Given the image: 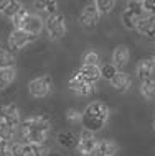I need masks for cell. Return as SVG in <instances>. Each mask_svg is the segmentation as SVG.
<instances>
[{
	"label": "cell",
	"instance_id": "7a4b0ae2",
	"mask_svg": "<svg viewBox=\"0 0 155 156\" xmlns=\"http://www.w3.org/2000/svg\"><path fill=\"white\" fill-rule=\"evenodd\" d=\"M98 146H99V140L94 136V133L83 128L78 138V145H76L79 156H99Z\"/></svg>",
	"mask_w": 155,
	"mask_h": 156
},
{
	"label": "cell",
	"instance_id": "ffe728a7",
	"mask_svg": "<svg viewBox=\"0 0 155 156\" xmlns=\"http://www.w3.org/2000/svg\"><path fill=\"white\" fill-rule=\"evenodd\" d=\"M35 8L40 12H48L50 15H53L58 10V2L56 0H35Z\"/></svg>",
	"mask_w": 155,
	"mask_h": 156
},
{
	"label": "cell",
	"instance_id": "cb8c5ba5",
	"mask_svg": "<svg viewBox=\"0 0 155 156\" xmlns=\"http://www.w3.org/2000/svg\"><path fill=\"white\" fill-rule=\"evenodd\" d=\"M22 8H23V5H22V2H20V0H12V2L7 5L5 10L2 12V13H3V16H5V18L12 20L20 10H22Z\"/></svg>",
	"mask_w": 155,
	"mask_h": 156
},
{
	"label": "cell",
	"instance_id": "2e32d148",
	"mask_svg": "<svg viewBox=\"0 0 155 156\" xmlns=\"http://www.w3.org/2000/svg\"><path fill=\"white\" fill-rule=\"evenodd\" d=\"M140 18H144V16L134 13V12H129V10H124L122 15H120V20H122L124 27L127 28V30H135L137 23L140 22Z\"/></svg>",
	"mask_w": 155,
	"mask_h": 156
},
{
	"label": "cell",
	"instance_id": "d4e9b609",
	"mask_svg": "<svg viewBox=\"0 0 155 156\" xmlns=\"http://www.w3.org/2000/svg\"><path fill=\"white\" fill-rule=\"evenodd\" d=\"M94 90H96V84H91V82L83 81L73 92H74V94H78V95H81V97H87V95L94 94Z\"/></svg>",
	"mask_w": 155,
	"mask_h": 156
},
{
	"label": "cell",
	"instance_id": "7402d4cb",
	"mask_svg": "<svg viewBox=\"0 0 155 156\" xmlns=\"http://www.w3.org/2000/svg\"><path fill=\"white\" fill-rule=\"evenodd\" d=\"M93 3L98 8V12L101 15H107L112 12V8L116 5V0H93Z\"/></svg>",
	"mask_w": 155,
	"mask_h": 156
},
{
	"label": "cell",
	"instance_id": "7c38bea8",
	"mask_svg": "<svg viewBox=\"0 0 155 156\" xmlns=\"http://www.w3.org/2000/svg\"><path fill=\"white\" fill-rule=\"evenodd\" d=\"M79 73H81L83 79L86 82H91V84H96L101 79V67L99 66H89V64H81L79 67Z\"/></svg>",
	"mask_w": 155,
	"mask_h": 156
},
{
	"label": "cell",
	"instance_id": "e0dca14e",
	"mask_svg": "<svg viewBox=\"0 0 155 156\" xmlns=\"http://www.w3.org/2000/svg\"><path fill=\"white\" fill-rule=\"evenodd\" d=\"M15 77H17L15 67H3V69H0V90L10 86L15 81Z\"/></svg>",
	"mask_w": 155,
	"mask_h": 156
},
{
	"label": "cell",
	"instance_id": "9a60e30c",
	"mask_svg": "<svg viewBox=\"0 0 155 156\" xmlns=\"http://www.w3.org/2000/svg\"><path fill=\"white\" fill-rule=\"evenodd\" d=\"M119 151L116 141L112 140H99V146H98V153L99 156H114Z\"/></svg>",
	"mask_w": 155,
	"mask_h": 156
},
{
	"label": "cell",
	"instance_id": "f546056e",
	"mask_svg": "<svg viewBox=\"0 0 155 156\" xmlns=\"http://www.w3.org/2000/svg\"><path fill=\"white\" fill-rule=\"evenodd\" d=\"M83 119V112H79L78 108H68V112H66V120L69 122V123H78V122H81Z\"/></svg>",
	"mask_w": 155,
	"mask_h": 156
},
{
	"label": "cell",
	"instance_id": "277c9868",
	"mask_svg": "<svg viewBox=\"0 0 155 156\" xmlns=\"http://www.w3.org/2000/svg\"><path fill=\"white\" fill-rule=\"evenodd\" d=\"M53 89V79L51 76H40V77L33 79L28 84V92L35 99H43L46 97Z\"/></svg>",
	"mask_w": 155,
	"mask_h": 156
},
{
	"label": "cell",
	"instance_id": "3957f363",
	"mask_svg": "<svg viewBox=\"0 0 155 156\" xmlns=\"http://www.w3.org/2000/svg\"><path fill=\"white\" fill-rule=\"evenodd\" d=\"M45 28H46V33L50 36V40L58 41L61 40L63 36L66 35V20L61 13H53L50 15L46 20H45Z\"/></svg>",
	"mask_w": 155,
	"mask_h": 156
},
{
	"label": "cell",
	"instance_id": "4fadbf2b",
	"mask_svg": "<svg viewBox=\"0 0 155 156\" xmlns=\"http://www.w3.org/2000/svg\"><path fill=\"white\" fill-rule=\"evenodd\" d=\"M153 71H155V64H153L152 59H142L135 67V74H137V77H139L140 81H147V79H150V76L153 74Z\"/></svg>",
	"mask_w": 155,
	"mask_h": 156
},
{
	"label": "cell",
	"instance_id": "ac0fdd59",
	"mask_svg": "<svg viewBox=\"0 0 155 156\" xmlns=\"http://www.w3.org/2000/svg\"><path fill=\"white\" fill-rule=\"evenodd\" d=\"M10 156H31V148L25 141H13L10 145Z\"/></svg>",
	"mask_w": 155,
	"mask_h": 156
},
{
	"label": "cell",
	"instance_id": "1f68e13d",
	"mask_svg": "<svg viewBox=\"0 0 155 156\" xmlns=\"http://www.w3.org/2000/svg\"><path fill=\"white\" fill-rule=\"evenodd\" d=\"M84 79H83V76H81V73L79 71H74L73 74H71V77H69V81H68V86H69V89L71 90H74L76 87L81 84Z\"/></svg>",
	"mask_w": 155,
	"mask_h": 156
},
{
	"label": "cell",
	"instance_id": "8d00e7d4",
	"mask_svg": "<svg viewBox=\"0 0 155 156\" xmlns=\"http://www.w3.org/2000/svg\"><path fill=\"white\" fill-rule=\"evenodd\" d=\"M152 128H153V132H155V113H153V119H152Z\"/></svg>",
	"mask_w": 155,
	"mask_h": 156
},
{
	"label": "cell",
	"instance_id": "4dcf8cb0",
	"mask_svg": "<svg viewBox=\"0 0 155 156\" xmlns=\"http://www.w3.org/2000/svg\"><path fill=\"white\" fill-rule=\"evenodd\" d=\"M116 74H117V69L112 66V62L111 64H104V67H101V77L107 79V81H111Z\"/></svg>",
	"mask_w": 155,
	"mask_h": 156
},
{
	"label": "cell",
	"instance_id": "30bf717a",
	"mask_svg": "<svg viewBox=\"0 0 155 156\" xmlns=\"http://www.w3.org/2000/svg\"><path fill=\"white\" fill-rule=\"evenodd\" d=\"M129 58H131V51L125 44H119L114 48L112 51V66L116 67L117 71L122 69V67L129 62Z\"/></svg>",
	"mask_w": 155,
	"mask_h": 156
},
{
	"label": "cell",
	"instance_id": "f35d334b",
	"mask_svg": "<svg viewBox=\"0 0 155 156\" xmlns=\"http://www.w3.org/2000/svg\"><path fill=\"white\" fill-rule=\"evenodd\" d=\"M56 2H58V0H56Z\"/></svg>",
	"mask_w": 155,
	"mask_h": 156
},
{
	"label": "cell",
	"instance_id": "44dd1931",
	"mask_svg": "<svg viewBox=\"0 0 155 156\" xmlns=\"http://www.w3.org/2000/svg\"><path fill=\"white\" fill-rule=\"evenodd\" d=\"M3 67H15V56L8 49L0 46V69Z\"/></svg>",
	"mask_w": 155,
	"mask_h": 156
},
{
	"label": "cell",
	"instance_id": "d6a6232c",
	"mask_svg": "<svg viewBox=\"0 0 155 156\" xmlns=\"http://www.w3.org/2000/svg\"><path fill=\"white\" fill-rule=\"evenodd\" d=\"M31 148V156H46L48 148L45 145H30Z\"/></svg>",
	"mask_w": 155,
	"mask_h": 156
},
{
	"label": "cell",
	"instance_id": "5b68a950",
	"mask_svg": "<svg viewBox=\"0 0 155 156\" xmlns=\"http://www.w3.org/2000/svg\"><path fill=\"white\" fill-rule=\"evenodd\" d=\"M20 128H22V136H27L28 133L31 132H43V133H50L51 130V123H50L48 119L45 117H30L25 122L20 123Z\"/></svg>",
	"mask_w": 155,
	"mask_h": 156
},
{
	"label": "cell",
	"instance_id": "d590c367",
	"mask_svg": "<svg viewBox=\"0 0 155 156\" xmlns=\"http://www.w3.org/2000/svg\"><path fill=\"white\" fill-rule=\"evenodd\" d=\"M10 2H12V0H0V12H3V10H5L7 5H8Z\"/></svg>",
	"mask_w": 155,
	"mask_h": 156
},
{
	"label": "cell",
	"instance_id": "4316f807",
	"mask_svg": "<svg viewBox=\"0 0 155 156\" xmlns=\"http://www.w3.org/2000/svg\"><path fill=\"white\" fill-rule=\"evenodd\" d=\"M13 136H15V128L13 126L0 122V138H2V140H7V141H12Z\"/></svg>",
	"mask_w": 155,
	"mask_h": 156
},
{
	"label": "cell",
	"instance_id": "d6986e66",
	"mask_svg": "<svg viewBox=\"0 0 155 156\" xmlns=\"http://www.w3.org/2000/svg\"><path fill=\"white\" fill-rule=\"evenodd\" d=\"M56 141L60 143V146H65V148H73V146L78 145V138L74 133L71 132H61L58 135Z\"/></svg>",
	"mask_w": 155,
	"mask_h": 156
},
{
	"label": "cell",
	"instance_id": "5bb4252c",
	"mask_svg": "<svg viewBox=\"0 0 155 156\" xmlns=\"http://www.w3.org/2000/svg\"><path fill=\"white\" fill-rule=\"evenodd\" d=\"M135 30L144 36H153V33H155V16L145 15L144 18H140V22L137 23Z\"/></svg>",
	"mask_w": 155,
	"mask_h": 156
},
{
	"label": "cell",
	"instance_id": "e575fe53",
	"mask_svg": "<svg viewBox=\"0 0 155 156\" xmlns=\"http://www.w3.org/2000/svg\"><path fill=\"white\" fill-rule=\"evenodd\" d=\"M10 145H12V141L0 138V156H10Z\"/></svg>",
	"mask_w": 155,
	"mask_h": 156
},
{
	"label": "cell",
	"instance_id": "836d02e7",
	"mask_svg": "<svg viewBox=\"0 0 155 156\" xmlns=\"http://www.w3.org/2000/svg\"><path fill=\"white\" fill-rule=\"evenodd\" d=\"M142 7H144L145 15L155 16V0H142Z\"/></svg>",
	"mask_w": 155,
	"mask_h": 156
},
{
	"label": "cell",
	"instance_id": "603a6c76",
	"mask_svg": "<svg viewBox=\"0 0 155 156\" xmlns=\"http://www.w3.org/2000/svg\"><path fill=\"white\" fill-rule=\"evenodd\" d=\"M140 94L145 99H155V81L147 79V81H142L140 84Z\"/></svg>",
	"mask_w": 155,
	"mask_h": 156
},
{
	"label": "cell",
	"instance_id": "ba28073f",
	"mask_svg": "<svg viewBox=\"0 0 155 156\" xmlns=\"http://www.w3.org/2000/svg\"><path fill=\"white\" fill-rule=\"evenodd\" d=\"M99 18H101V13L98 12L96 5L94 3H87V5L83 8L81 15H79V23L89 30V28H94L96 25H98Z\"/></svg>",
	"mask_w": 155,
	"mask_h": 156
},
{
	"label": "cell",
	"instance_id": "52a82bcc",
	"mask_svg": "<svg viewBox=\"0 0 155 156\" xmlns=\"http://www.w3.org/2000/svg\"><path fill=\"white\" fill-rule=\"evenodd\" d=\"M0 122L7 123L10 126L17 128L22 122H20V110L15 104H7L0 107Z\"/></svg>",
	"mask_w": 155,
	"mask_h": 156
},
{
	"label": "cell",
	"instance_id": "6da1fadb",
	"mask_svg": "<svg viewBox=\"0 0 155 156\" xmlns=\"http://www.w3.org/2000/svg\"><path fill=\"white\" fill-rule=\"evenodd\" d=\"M109 115H111V110L104 102H93L86 107V110L83 112V128L89 130V132H98L101 130L104 125L107 123Z\"/></svg>",
	"mask_w": 155,
	"mask_h": 156
},
{
	"label": "cell",
	"instance_id": "83f0119b",
	"mask_svg": "<svg viewBox=\"0 0 155 156\" xmlns=\"http://www.w3.org/2000/svg\"><path fill=\"white\" fill-rule=\"evenodd\" d=\"M125 10L134 12V13H137V15H140V16H145L144 7H142V0H129L127 8H125Z\"/></svg>",
	"mask_w": 155,
	"mask_h": 156
},
{
	"label": "cell",
	"instance_id": "8fae6325",
	"mask_svg": "<svg viewBox=\"0 0 155 156\" xmlns=\"http://www.w3.org/2000/svg\"><path fill=\"white\" fill-rule=\"evenodd\" d=\"M109 84H111V87L116 89L117 92H125L129 87H131L132 81H131V76L129 74L122 73V71H117V74L109 81Z\"/></svg>",
	"mask_w": 155,
	"mask_h": 156
},
{
	"label": "cell",
	"instance_id": "9c48e42d",
	"mask_svg": "<svg viewBox=\"0 0 155 156\" xmlns=\"http://www.w3.org/2000/svg\"><path fill=\"white\" fill-rule=\"evenodd\" d=\"M43 28H45V22L38 13H28V16L25 18V23H23L22 30L27 31L28 35L36 38L41 31H43Z\"/></svg>",
	"mask_w": 155,
	"mask_h": 156
},
{
	"label": "cell",
	"instance_id": "8992f818",
	"mask_svg": "<svg viewBox=\"0 0 155 156\" xmlns=\"http://www.w3.org/2000/svg\"><path fill=\"white\" fill-rule=\"evenodd\" d=\"M33 40H35V36L28 35L27 31L13 30L10 35H8V48H10L12 51H20V49H23L25 46L30 44Z\"/></svg>",
	"mask_w": 155,
	"mask_h": 156
},
{
	"label": "cell",
	"instance_id": "f1b7e54d",
	"mask_svg": "<svg viewBox=\"0 0 155 156\" xmlns=\"http://www.w3.org/2000/svg\"><path fill=\"white\" fill-rule=\"evenodd\" d=\"M83 64H89V66H98L99 64V54L96 51H87L83 56Z\"/></svg>",
	"mask_w": 155,
	"mask_h": 156
},
{
	"label": "cell",
	"instance_id": "74e56055",
	"mask_svg": "<svg viewBox=\"0 0 155 156\" xmlns=\"http://www.w3.org/2000/svg\"><path fill=\"white\" fill-rule=\"evenodd\" d=\"M152 61H153V64H155V56H153V58H152Z\"/></svg>",
	"mask_w": 155,
	"mask_h": 156
},
{
	"label": "cell",
	"instance_id": "484cf974",
	"mask_svg": "<svg viewBox=\"0 0 155 156\" xmlns=\"http://www.w3.org/2000/svg\"><path fill=\"white\" fill-rule=\"evenodd\" d=\"M28 13L30 12H27V8H22V10L17 13L13 18H12V23H13V30H22V27H23V23H25V18L28 16Z\"/></svg>",
	"mask_w": 155,
	"mask_h": 156
}]
</instances>
